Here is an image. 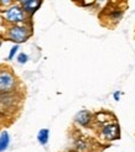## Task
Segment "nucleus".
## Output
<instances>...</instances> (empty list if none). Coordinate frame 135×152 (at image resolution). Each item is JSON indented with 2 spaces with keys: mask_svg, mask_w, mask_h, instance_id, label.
I'll use <instances>...</instances> for the list:
<instances>
[{
  "mask_svg": "<svg viewBox=\"0 0 135 152\" xmlns=\"http://www.w3.org/2000/svg\"><path fill=\"white\" fill-rule=\"evenodd\" d=\"M15 87V78L7 72H0V93H9Z\"/></svg>",
  "mask_w": 135,
  "mask_h": 152,
  "instance_id": "f257e3e1",
  "label": "nucleus"
},
{
  "mask_svg": "<svg viewBox=\"0 0 135 152\" xmlns=\"http://www.w3.org/2000/svg\"><path fill=\"white\" fill-rule=\"evenodd\" d=\"M4 16L6 18V20H9L11 22H21V21H24V19H25V14H24V11H22V9H20V7L12 6V7H10L9 10H6L4 12Z\"/></svg>",
  "mask_w": 135,
  "mask_h": 152,
  "instance_id": "f03ea898",
  "label": "nucleus"
},
{
  "mask_svg": "<svg viewBox=\"0 0 135 152\" xmlns=\"http://www.w3.org/2000/svg\"><path fill=\"white\" fill-rule=\"evenodd\" d=\"M9 37L15 42H25L29 37V32L25 27H12L9 32Z\"/></svg>",
  "mask_w": 135,
  "mask_h": 152,
  "instance_id": "7ed1b4c3",
  "label": "nucleus"
},
{
  "mask_svg": "<svg viewBox=\"0 0 135 152\" xmlns=\"http://www.w3.org/2000/svg\"><path fill=\"white\" fill-rule=\"evenodd\" d=\"M103 135L106 136L108 140H117L120 136V130H119V126L117 124H110L107 125L103 129Z\"/></svg>",
  "mask_w": 135,
  "mask_h": 152,
  "instance_id": "20e7f679",
  "label": "nucleus"
},
{
  "mask_svg": "<svg viewBox=\"0 0 135 152\" xmlns=\"http://www.w3.org/2000/svg\"><path fill=\"white\" fill-rule=\"evenodd\" d=\"M91 119H92L91 113L87 110H82L76 115V121L82 126H87L89 124V121H91Z\"/></svg>",
  "mask_w": 135,
  "mask_h": 152,
  "instance_id": "39448f33",
  "label": "nucleus"
},
{
  "mask_svg": "<svg viewBox=\"0 0 135 152\" xmlns=\"http://www.w3.org/2000/svg\"><path fill=\"white\" fill-rule=\"evenodd\" d=\"M41 0H29L26 4H24V9L29 12H34L40 7Z\"/></svg>",
  "mask_w": 135,
  "mask_h": 152,
  "instance_id": "423d86ee",
  "label": "nucleus"
},
{
  "mask_svg": "<svg viewBox=\"0 0 135 152\" xmlns=\"http://www.w3.org/2000/svg\"><path fill=\"white\" fill-rule=\"evenodd\" d=\"M10 143V136L6 131H3V134L0 135V152H3L7 148Z\"/></svg>",
  "mask_w": 135,
  "mask_h": 152,
  "instance_id": "0eeeda50",
  "label": "nucleus"
},
{
  "mask_svg": "<svg viewBox=\"0 0 135 152\" xmlns=\"http://www.w3.org/2000/svg\"><path fill=\"white\" fill-rule=\"evenodd\" d=\"M37 140L41 145H46L48 141V130L47 129H42V130L39 131V135H37Z\"/></svg>",
  "mask_w": 135,
  "mask_h": 152,
  "instance_id": "6e6552de",
  "label": "nucleus"
},
{
  "mask_svg": "<svg viewBox=\"0 0 135 152\" xmlns=\"http://www.w3.org/2000/svg\"><path fill=\"white\" fill-rule=\"evenodd\" d=\"M26 62H27V56L25 55V53H20V55H19V63L24 64Z\"/></svg>",
  "mask_w": 135,
  "mask_h": 152,
  "instance_id": "1a4fd4ad",
  "label": "nucleus"
},
{
  "mask_svg": "<svg viewBox=\"0 0 135 152\" xmlns=\"http://www.w3.org/2000/svg\"><path fill=\"white\" fill-rule=\"evenodd\" d=\"M18 50H19V47H18V46H14V47L11 48V51H10V53H9V59H12V58H14L15 53L18 52Z\"/></svg>",
  "mask_w": 135,
  "mask_h": 152,
  "instance_id": "9d476101",
  "label": "nucleus"
},
{
  "mask_svg": "<svg viewBox=\"0 0 135 152\" xmlns=\"http://www.w3.org/2000/svg\"><path fill=\"white\" fill-rule=\"evenodd\" d=\"M19 1H20V3L22 4V5H24V4H26V3L29 1V0H19Z\"/></svg>",
  "mask_w": 135,
  "mask_h": 152,
  "instance_id": "9b49d317",
  "label": "nucleus"
},
{
  "mask_svg": "<svg viewBox=\"0 0 135 152\" xmlns=\"http://www.w3.org/2000/svg\"><path fill=\"white\" fill-rule=\"evenodd\" d=\"M1 1H3V4H9L11 0H1Z\"/></svg>",
  "mask_w": 135,
  "mask_h": 152,
  "instance_id": "f8f14e48",
  "label": "nucleus"
},
{
  "mask_svg": "<svg viewBox=\"0 0 135 152\" xmlns=\"http://www.w3.org/2000/svg\"><path fill=\"white\" fill-rule=\"evenodd\" d=\"M114 96H115V100H119V99H118V98H119V93H115Z\"/></svg>",
  "mask_w": 135,
  "mask_h": 152,
  "instance_id": "ddd939ff",
  "label": "nucleus"
},
{
  "mask_svg": "<svg viewBox=\"0 0 135 152\" xmlns=\"http://www.w3.org/2000/svg\"><path fill=\"white\" fill-rule=\"evenodd\" d=\"M99 1H103V0H99Z\"/></svg>",
  "mask_w": 135,
  "mask_h": 152,
  "instance_id": "4468645a",
  "label": "nucleus"
},
{
  "mask_svg": "<svg viewBox=\"0 0 135 152\" xmlns=\"http://www.w3.org/2000/svg\"><path fill=\"white\" fill-rule=\"evenodd\" d=\"M0 45H1V41H0Z\"/></svg>",
  "mask_w": 135,
  "mask_h": 152,
  "instance_id": "2eb2a0df",
  "label": "nucleus"
}]
</instances>
